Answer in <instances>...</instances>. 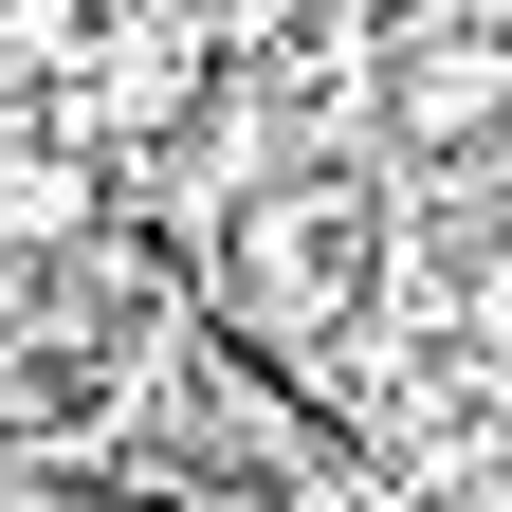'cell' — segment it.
<instances>
[{
	"label": "cell",
	"mask_w": 512,
	"mask_h": 512,
	"mask_svg": "<svg viewBox=\"0 0 512 512\" xmlns=\"http://www.w3.org/2000/svg\"><path fill=\"white\" fill-rule=\"evenodd\" d=\"M384 128L476 165L494 128H512V37H403V74H384Z\"/></svg>",
	"instance_id": "1"
},
{
	"label": "cell",
	"mask_w": 512,
	"mask_h": 512,
	"mask_svg": "<svg viewBox=\"0 0 512 512\" xmlns=\"http://www.w3.org/2000/svg\"><path fill=\"white\" fill-rule=\"evenodd\" d=\"M74 202H92L74 165H0V238H74Z\"/></svg>",
	"instance_id": "2"
},
{
	"label": "cell",
	"mask_w": 512,
	"mask_h": 512,
	"mask_svg": "<svg viewBox=\"0 0 512 512\" xmlns=\"http://www.w3.org/2000/svg\"><path fill=\"white\" fill-rule=\"evenodd\" d=\"M183 512H275V494H220V476H202V494H183Z\"/></svg>",
	"instance_id": "3"
}]
</instances>
